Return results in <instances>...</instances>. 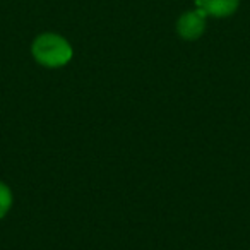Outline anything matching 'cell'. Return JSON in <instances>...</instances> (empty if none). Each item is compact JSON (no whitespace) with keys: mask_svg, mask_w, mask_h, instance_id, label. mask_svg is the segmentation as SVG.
Masks as SVG:
<instances>
[{"mask_svg":"<svg viewBox=\"0 0 250 250\" xmlns=\"http://www.w3.org/2000/svg\"><path fill=\"white\" fill-rule=\"evenodd\" d=\"M12 206V192L5 184L0 182V219L9 212Z\"/></svg>","mask_w":250,"mask_h":250,"instance_id":"obj_4","label":"cell"},{"mask_svg":"<svg viewBox=\"0 0 250 250\" xmlns=\"http://www.w3.org/2000/svg\"><path fill=\"white\" fill-rule=\"evenodd\" d=\"M240 0H195V7L208 18H229L238 11Z\"/></svg>","mask_w":250,"mask_h":250,"instance_id":"obj_3","label":"cell"},{"mask_svg":"<svg viewBox=\"0 0 250 250\" xmlns=\"http://www.w3.org/2000/svg\"><path fill=\"white\" fill-rule=\"evenodd\" d=\"M31 53L40 65L57 69L70 62L74 50L63 36L57 33H43L35 38L31 45Z\"/></svg>","mask_w":250,"mask_h":250,"instance_id":"obj_1","label":"cell"},{"mask_svg":"<svg viewBox=\"0 0 250 250\" xmlns=\"http://www.w3.org/2000/svg\"><path fill=\"white\" fill-rule=\"evenodd\" d=\"M206 21L208 16L197 7L194 11H187L178 18L177 21V33L180 38L187 40V42H194L199 40L206 31Z\"/></svg>","mask_w":250,"mask_h":250,"instance_id":"obj_2","label":"cell"}]
</instances>
